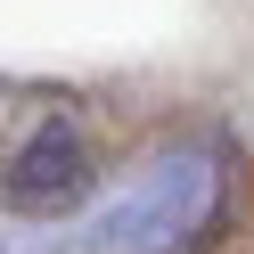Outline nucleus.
<instances>
[{"mask_svg":"<svg viewBox=\"0 0 254 254\" xmlns=\"http://www.w3.org/2000/svg\"><path fill=\"white\" fill-rule=\"evenodd\" d=\"M74 197H82V139H74V123H41L17 148V164H8V205L58 213V205H74Z\"/></svg>","mask_w":254,"mask_h":254,"instance_id":"1","label":"nucleus"}]
</instances>
